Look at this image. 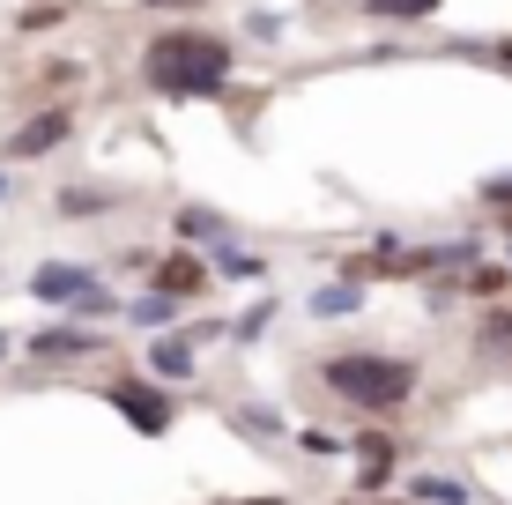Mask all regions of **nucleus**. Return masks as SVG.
<instances>
[{
    "mask_svg": "<svg viewBox=\"0 0 512 505\" xmlns=\"http://www.w3.org/2000/svg\"><path fill=\"white\" fill-rule=\"evenodd\" d=\"M104 342L90 335V327H45V335H30V357L38 364H67V357H97Z\"/></svg>",
    "mask_w": 512,
    "mask_h": 505,
    "instance_id": "0eeeda50",
    "label": "nucleus"
},
{
    "mask_svg": "<svg viewBox=\"0 0 512 505\" xmlns=\"http://www.w3.org/2000/svg\"><path fill=\"white\" fill-rule=\"evenodd\" d=\"M134 320H141V327H179V298H164V290H149V298L134 305Z\"/></svg>",
    "mask_w": 512,
    "mask_h": 505,
    "instance_id": "f8f14e48",
    "label": "nucleus"
},
{
    "mask_svg": "<svg viewBox=\"0 0 512 505\" xmlns=\"http://www.w3.org/2000/svg\"><path fill=\"white\" fill-rule=\"evenodd\" d=\"M505 231H512V208H505Z\"/></svg>",
    "mask_w": 512,
    "mask_h": 505,
    "instance_id": "4be33fe9",
    "label": "nucleus"
},
{
    "mask_svg": "<svg viewBox=\"0 0 512 505\" xmlns=\"http://www.w3.org/2000/svg\"><path fill=\"white\" fill-rule=\"evenodd\" d=\"M490 52H498V60H505V75H512V38H505V45H490Z\"/></svg>",
    "mask_w": 512,
    "mask_h": 505,
    "instance_id": "6ab92c4d",
    "label": "nucleus"
},
{
    "mask_svg": "<svg viewBox=\"0 0 512 505\" xmlns=\"http://www.w3.org/2000/svg\"><path fill=\"white\" fill-rule=\"evenodd\" d=\"M52 23H67L60 0H45V8H23V15H15V30H52Z\"/></svg>",
    "mask_w": 512,
    "mask_h": 505,
    "instance_id": "2eb2a0df",
    "label": "nucleus"
},
{
    "mask_svg": "<svg viewBox=\"0 0 512 505\" xmlns=\"http://www.w3.org/2000/svg\"><path fill=\"white\" fill-rule=\"evenodd\" d=\"M364 275H431L438 268V246H401V238H379V253L357 260Z\"/></svg>",
    "mask_w": 512,
    "mask_h": 505,
    "instance_id": "423d86ee",
    "label": "nucleus"
},
{
    "mask_svg": "<svg viewBox=\"0 0 512 505\" xmlns=\"http://www.w3.org/2000/svg\"><path fill=\"white\" fill-rule=\"evenodd\" d=\"M245 505H282V498H245Z\"/></svg>",
    "mask_w": 512,
    "mask_h": 505,
    "instance_id": "aec40b11",
    "label": "nucleus"
},
{
    "mask_svg": "<svg viewBox=\"0 0 512 505\" xmlns=\"http://www.w3.org/2000/svg\"><path fill=\"white\" fill-rule=\"evenodd\" d=\"M156 290H164V298H193V290H201V260H193V253H171L164 268H156Z\"/></svg>",
    "mask_w": 512,
    "mask_h": 505,
    "instance_id": "6e6552de",
    "label": "nucleus"
},
{
    "mask_svg": "<svg viewBox=\"0 0 512 505\" xmlns=\"http://www.w3.org/2000/svg\"><path fill=\"white\" fill-rule=\"evenodd\" d=\"M30 298H38V305H60V312H82V298H97V275L75 268V260H45V268L30 275Z\"/></svg>",
    "mask_w": 512,
    "mask_h": 505,
    "instance_id": "39448f33",
    "label": "nucleus"
},
{
    "mask_svg": "<svg viewBox=\"0 0 512 505\" xmlns=\"http://www.w3.org/2000/svg\"><path fill=\"white\" fill-rule=\"evenodd\" d=\"M141 8H171V15H179V8H201V0H141Z\"/></svg>",
    "mask_w": 512,
    "mask_h": 505,
    "instance_id": "a211bd4d",
    "label": "nucleus"
},
{
    "mask_svg": "<svg viewBox=\"0 0 512 505\" xmlns=\"http://www.w3.org/2000/svg\"><path fill=\"white\" fill-rule=\"evenodd\" d=\"M483 201H490V208H512V171H498V179H483Z\"/></svg>",
    "mask_w": 512,
    "mask_h": 505,
    "instance_id": "f3484780",
    "label": "nucleus"
},
{
    "mask_svg": "<svg viewBox=\"0 0 512 505\" xmlns=\"http://www.w3.org/2000/svg\"><path fill=\"white\" fill-rule=\"evenodd\" d=\"M312 312H320V320H349V312H357V283H327L320 298H312Z\"/></svg>",
    "mask_w": 512,
    "mask_h": 505,
    "instance_id": "9b49d317",
    "label": "nucleus"
},
{
    "mask_svg": "<svg viewBox=\"0 0 512 505\" xmlns=\"http://www.w3.org/2000/svg\"><path fill=\"white\" fill-rule=\"evenodd\" d=\"M119 194H90V186H67L60 194V216H97V208H112Z\"/></svg>",
    "mask_w": 512,
    "mask_h": 505,
    "instance_id": "4468645a",
    "label": "nucleus"
},
{
    "mask_svg": "<svg viewBox=\"0 0 512 505\" xmlns=\"http://www.w3.org/2000/svg\"><path fill=\"white\" fill-rule=\"evenodd\" d=\"M231 38L216 30H193V23H171L141 45V82L164 97H223L231 90Z\"/></svg>",
    "mask_w": 512,
    "mask_h": 505,
    "instance_id": "f257e3e1",
    "label": "nucleus"
},
{
    "mask_svg": "<svg viewBox=\"0 0 512 505\" xmlns=\"http://www.w3.org/2000/svg\"><path fill=\"white\" fill-rule=\"evenodd\" d=\"M0 350H8V335H0Z\"/></svg>",
    "mask_w": 512,
    "mask_h": 505,
    "instance_id": "5701e85b",
    "label": "nucleus"
},
{
    "mask_svg": "<svg viewBox=\"0 0 512 505\" xmlns=\"http://www.w3.org/2000/svg\"><path fill=\"white\" fill-rule=\"evenodd\" d=\"M320 379L342 394L349 409L386 416V409H401V402L423 387V364H416V357H386V350H342V357L320 364Z\"/></svg>",
    "mask_w": 512,
    "mask_h": 505,
    "instance_id": "f03ea898",
    "label": "nucleus"
},
{
    "mask_svg": "<svg viewBox=\"0 0 512 505\" xmlns=\"http://www.w3.org/2000/svg\"><path fill=\"white\" fill-rule=\"evenodd\" d=\"M67 142H75V112H67V104H45V112H30L23 127L0 142V156H8V164H38V156L67 149Z\"/></svg>",
    "mask_w": 512,
    "mask_h": 505,
    "instance_id": "20e7f679",
    "label": "nucleus"
},
{
    "mask_svg": "<svg viewBox=\"0 0 512 505\" xmlns=\"http://www.w3.org/2000/svg\"><path fill=\"white\" fill-rule=\"evenodd\" d=\"M483 350H512V312H490L483 320Z\"/></svg>",
    "mask_w": 512,
    "mask_h": 505,
    "instance_id": "dca6fc26",
    "label": "nucleus"
},
{
    "mask_svg": "<svg viewBox=\"0 0 512 505\" xmlns=\"http://www.w3.org/2000/svg\"><path fill=\"white\" fill-rule=\"evenodd\" d=\"M0 201H8V171H0Z\"/></svg>",
    "mask_w": 512,
    "mask_h": 505,
    "instance_id": "412c9836",
    "label": "nucleus"
},
{
    "mask_svg": "<svg viewBox=\"0 0 512 505\" xmlns=\"http://www.w3.org/2000/svg\"><path fill=\"white\" fill-rule=\"evenodd\" d=\"M104 402L127 416L141 439H164V431L179 424V402L164 394V379H156V387H141V379H112V387H104Z\"/></svg>",
    "mask_w": 512,
    "mask_h": 505,
    "instance_id": "7ed1b4c3",
    "label": "nucleus"
},
{
    "mask_svg": "<svg viewBox=\"0 0 512 505\" xmlns=\"http://www.w3.org/2000/svg\"><path fill=\"white\" fill-rule=\"evenodd\" d=\"M149 372H156V379H193V350H186V342H156V350H149Z\"/></svg>",
    "mask_w": 512,
    "mask_h": 505,
    "instance_id": "9d476101",
    "label": "nucleus"
},
{
    "mask_svg": "<svg viewBox=\"0 0 512 505\" xmlns=\"http://www.w3.org/2000/svg\"><path fill=\"white\" fill-rule=\"evenodd\" d=\"M438 8L446 0H364V15H379V23H431Z\"/></svg>",
    "mask_w": 512,
    "mask_h": 505,
    "instance_id": "1a4fd4ad",
    "label": "nucleus"
},
{
    "mask_svg": "<svg viewBox=\"0 0 512 505\" xmlns=\"http://www.w3.org/2000/svg\"><path fill=\"white\" fill-rule=\"evenodd\" d=\"M416 498H423V505H468V483H453V476H423V483H416Z\"/></svg>",
    "mask_w": 512,
    "mask_h": 505,
    "instance_id": "ddd939ff",
    "label": "nucleus"
}]
</instances>
